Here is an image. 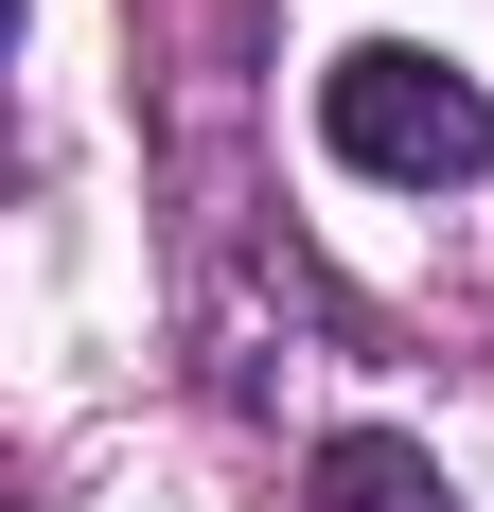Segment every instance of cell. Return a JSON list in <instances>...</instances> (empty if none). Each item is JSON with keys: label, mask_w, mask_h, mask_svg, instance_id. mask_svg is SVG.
I'll return each mask as SVG.
<instances>
[{"label": "cell", "mask_w": 494, "mask_h": 512, "mask_svg": "<svg viewBox=\"0 0 494 512\" xmlns=\"http://www.w3.org/2000/svg\"><path fill=\"white\" fill-rule=\"evenodd\" d=\"M300 512H459V477L424 460L406 424H336V442H318V495H300Z\"/></svg>", "instance_id": "obj_2"}, {"label": "cell", "mask_w": 494, "mask_h": 512, "mask_svg": "<svg viewBox=\"0 0 494 512\" xmlns=\"http://www.w3.org/2000/svg\"><path fill=\"white\" fill-rule=\"evenodd\" d=\"M318 142H336L353 177H389V195H459V177H494V106H477V71L371 36V53L318 71Z\"/></svg>", "instance_id": "obj_1"}]
</instances>
